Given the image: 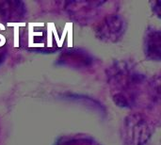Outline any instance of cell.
Returning a JSON list of instances; mask_svg holds the SVG:
<instances>
[{"instance_id": "obj_1", "label": "cell", "mask_w": 161, "mask_h": 145, "mask_svg": "<svg viewBox=\"0 0 161 145\" xmlns=\"http://www.w3.org/2000/svg\"><path fill=\"white\" fill-rule=\"evenodd\" d=\"M110 83L118 92L113 95L114 102L120 107L129 108L135 104L139 88L142 86L144 77L126 65H115L109 75Z\"/></svg>"}, {"instance_id": "obj_2", "label": "cell", "mask_w": 161, "mask_h": 145, "mask_svg": "<svg viewBox=\"0 0 161 145\" xmlns=\"http://www.w3.org/2000/svg\"><path fill=\"white\" fill-rule=\"evenodd\" d=\"M125 23L118 15L107 16L96 29L97 37L105 42H116L124 35Z\"/></svg>"}, {"instance_id": "obj_3", "label": "cell", "mask_w": 161, "mask_h": 145, "mask_svg": "<svg viewBox=\"0 0 161 145\" xmlns=\"http://www.w3.org/2000/svg\"><path fill=\"white\" fill-rule=\"evenodd\" d=\"M126 137L128 139V143L131 145H144L149 137V127L145 120L142 117L134 115L130 116L126 120Z\"/></svg>"}, {"instance_id": "obj_4", "label": "cell", "mask_w": 161, "mask_h": 145, "mask_svg": "<svg viewBox=\"0 0 161 145\" xmlns=\"http://www.w3.org/2000/svg\"><path fill=\"white\" fill-rule=\"evenodd\" d=\"M25 6L21 1H0V17L7 22H18L25 15Z\"/></svg>"}, {"instance_id": "obj_5", "label": "cell", "mask_w": 161, "mask_h": 145, "mask_svg": "<svg viewBox=\"0 0 161 145\" xmlns=\"http://www.w3.org/2000/svg\"><path fill=\"white\" fill-rule=\"evenodd\" d=\"M161 36L158 30H150L145 38V52L148 58L154 60L160 59Z\"/></svg>"}, {"instance_id": "obj_6", "label": "cell", "mask_w": 161, "mask_h": 145, "mask_svg": "<svg viewBox=\"0 0 161 145\" xmlns=\"http://www.w3.org/2000/svg\"><path fill=\"white\" fill-rule=\"evenodd\" d=\"M61 61L62 63L66 64L68 62H70L72 65H76V66H80L81 65H88L92 59L90 58L89 55H87L86 53H81V52H70L64 56L61 57Z\"/></svg>"}, {"instance_id": "obj_7", "label": "cell", "mask_w": 161, "mask_h": 145, "mask_svg": "<svg viewBox=\"0 0 161 145\" xmlns=\"http://www.w3.org/2000/svg\"><path fill=\"white\" fill-rule=\"evenodd\" d=\"M5 54H6V49H5L4 42H3V41H0V63L4 60Z\"/></svg>"}]
</instances>
